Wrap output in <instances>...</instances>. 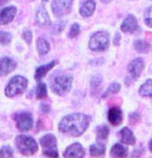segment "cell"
I'll return each instance as SVG.
<instances>
[{"instance_id":"10","label":"cell","mask_w":152,"mask_h":158,"mask_svg":"<svg viewBox=\"0 0 152 158\" xmlns=\"http://www.w3.org/2000/svg\"><path fill=\"white\" fill-rule=\"evenodd\" d=\"M85 150L79 143L70 145L64 152V157H84Z\"/></svg>"},{"instance_id":"36","label":"cell","mask_w":152,"mask_h":158,"mask_svg":"<svg viewBox=\"0 0 152 158\" xmlns=\"http://www.w3.org/2000/svg\"><path fill=\"white\" fill-rule=\"evenodd\" d=\"M119 40H120V35L119 34H116V38H115V44H117V41H119Z\"/></svg>"},{"instance_id":"8","label":"cell","mask_w":152,"mask_h":158,"mask_svg":"<svg viewBox=\"0 0 152 158\" xmlns=\"http://www.w3.org/2000/svg\"><path fill=\"white\" fill-rule=\"evenodd\" d=\"M17 8L15 6H8L0 11V25H6L11 23L16 16Z\"/></svg>"},{"instance_id":"25","label":"cell","mask_w":152,"mask_h":158,"mask_svg":"<svg viewBox=\"0 0 152 158\" xmlns=\"http://www.w3.org/2000/svg\"><path fill=\"white\" fill-rule=\"evenodd\" d=\"M109 132H110L109 127L106 126V125H103V126H100L97 129V138L99 139H106L108 138Z\"/></svg>"},{"instance_id":"11","label":"cell","mask_w":152,"mask_h":158,"mask_svg":"<svg viewBox=\"0 0 152 158\" xmlns=\"http://www.w3.org/2000/svg\"><path fill=\"white\" fill-rule=\"evenodd\" d=\"M16 62L11 58H2L0 60V76H6L16 68Z\"/></svg>"},{"instance_id":"4","label":"cell","mask_w":152,"mask_h":158,"mask_svg":"<svg viewBox=\"0 0 152 158\" xmlns=\"http://www.w3.org/2000/svg\"><path fill=\"white\" fill-rule=\"evenodd\" d=\"M89 48L94 52H101L109 48V37L106 32H96L89 41Z\"/></svg>"},{"instance_id":"13","label":"cell","mask_w":152,"mask_h":158,"mask_svg":"<svg viewBox=\"0 0 152 158\" xmlns=\"http://www.w3.org/2000/svg\"><path fill=\"white\" fill-rule=\"evenodd\" d=\"M36 24L40 26H48L51 24L50 17L48 15L46 8L44 7V5L40 7V10H38L36 14Z\"/></svg>"},{"instance_id":"35","label":"cell","mask_w":152,"mask_h":158,"mask_svg":"<svg viewBox=\"0 0 152 158\" xmlns=\"http://www.w3.org/2000/svg\"><path fill=\"white\" fill-rule=\"evenodd\" d=\"M139 118H140V116L137 114V113H133V114L130 115V122H132L133 124H135L136 122L139 120Z\"/></svg>"},{"instance_id":"32","label":"cell","mask_w":152,"mask_h":158,"mask_svg":"<svg viewBox=\"0 0 152 158\" xmlns=\"http://www.w3.org/2000/svg\"><path fill=\"white\" fill-rule=\"evenodd\" d=\"M44 154L49 157H58V153L56 149H46L44 151Z\"/></svg>"},{"instance_id":"31","label":"cell","mask_w":152,"mask_h":158,"mask_svg":"<svg viewBox=\"0 0 152 158\" xmlns=\"http://www.w3.org/2000/svg\"><path fill=\"white\" fill-rule=\"evenodd\" d=\"M65 27V22H58L56 25L54 26V28H53L52 32L54 34H59L60 32L63 30V28Z\"/></svg>"},{"instance_id":"30","label":"cell","mask_w":152,"mask_h":158,"mask_svg":"<svg viewBox=\"0 0 152 158\" xmlns=\"http://www.w3.org/2000/svg\"><path fill=\"white\" fill-rule=\"evenodd\" d=\"M80 33V26L78 24H74L73 26H71L70 28V37H76L78 36Z\"/></svg>"},{"instance_id":"23","label":"cell","mask_w":152,"mask_h":158,"mask_svg":"<svg viewBox=\"0 0 152 158\" xmlns=\"http://www.w3.org/2000/svg\"><path fill=\"white\" fill-rule=\"evenodd\" d=\"M149 44L144 40H137L135 43V49L140 53H146L149 50Z\"/></svg>"},{"instance_id":"2","label":"cell","mask_w":152,"mask_h":158,"mask_svg":"<svg viewBox=\"0 0 152 158\" xmlns=\"http://www.w3.org/2000/svg\"><path fill=\"white\" fill-rule=\"evenodd\" d=\"M16 144L19 151L26 156H30L37 152L38 145L31 136L28 135H19L16 139Z\"/></svg>"},{"instance_id":"17","label":"cell","mask_w":152,"mask_h":158,"mask_svg":"<svg viewBox=\"0 0 152 158\" xmlns=\"http://www.w3.org/2000/svg\"><path fill=\"white\" fill-rule=\"evenodd\" d=\"M56 64H57V62H56V61H52V62H50L49 64H46V65H43V66H40L36 69V71H35V79H36V80L43 79V77L46 76V74L49 73V71L52 69V68L54 67Z\"/></svg>"},{"instance_id":"26","label":"cell","mask_w":152,"mask_h":158,"mask_svg":"<svg viewBox=\"0 0 152 158\" xmlns=\"http://www.w3.org/2000/svg\"><path fill=\"white\" fill-rule=\"evenodd\" d=\"M119 90H120V85H119L118 83H113V84L107 89V91L105 92V94L103 95V97L105 98V97L109 96V95H111V94L117 93Z\"/></svg>"},{"instance_id":"37","label":"cell","mask_w":152,"mask_h":158,"mask_svg":"<svg viewBox=\"0 0 152 158\" xmlns=\"http://www.w3.org/2000/svg\"><path fill=\"white\" fill-rule=\"evenodd\" d=\"M8 1V0H0V6H2L4 3H6V2Z\"/></svg>"},{"instance_id":"5","label":"cell","mask_w":152,"mask_h":158,"mask_svg":"<svg viewBox=\"0 0 152 158\" xmlns=\"http://www.w3.org/2000/svg\"><path fill=\"white\" fill-rule=\"evenodd\" d=\"M71 82H73V80H71L70 77H66V76L57 77L52 82V90L56 94L63 95L70 90Z\"/></svg>"},{"instance_id":"33","label":"cell","mask_w":152,"mask_h":158,"mask_svg":"<svg viewBox=\"0 0 152 158\" xmlns=\"http://www.w3.org/2000/svg\"><path fill=\"white\" fill-rule=\"evenodd\" d=\"M23 38L26 40V43L27 44H30L31 40H32V33L30 31H25L23 33Z\"/></svg>"},{"instance_id":"28","label":"cell","mask_w":152,"mask_h":158,"mask_svg":"<svg viewBox=\"0 0 152 158\" xmlns=\"http://www.w3.org/2000/svg\"><path fill=\"white\" fill-rule=\"evenodd\" d=\"M144 19H145V23L147 24V26L152 28V6L148 7L147 10H146L144 14Z\"/></svg>"},{"instance_id":"6","label":"cell","mask_w":152,"mask_h":158,"mask_svg":"<svg viewBox=\"0 0 152 158\" xmlns=\"http://www.w3.org/2000/svg\"><path fill=\"white\" fill-rule=\"evenodd\" d=\"M73 0H53L52 10L56 17L60 18L70 11Z\"/></svg>"},{"instance_id":"7","label":"cell","mask_w":152,"mask_h":158,"mask_svg":"<svg viewBox=\"0 0 152 158\" xmlns=\"http://www.w3.org/2000/svg\"><path fill=\"white\" fill-rule=\"evenodd\" d=\"M17 127L20 131H28L31 129L33 119L29 113H21L16 117Z\"/></svg>"},{"instance_id":"24","label":"cell","mask_w":152,"mask_h":158,"mask_svg":"<svg viewBox=\"0 0 152 158\" xmlns=\"http://www.w3.org/2000/svg\"><path fill=\"white\" fill-rule=\"evenodd\" d=\"M47 86L44 83H40L36 89V97L38 99H43V98L47 97Z\"/></svg>"},{"instance_id":"15","label":"cell","mask_w":152,"mask_h":158,"mask_svg":"<svg viewBox=\"0 0 152 158\" xmlns=\"http://www.w3.org/2000/svg\"><path fill=\"white\" fill-rule=\"evenodd\" d=\"M40 144L44 149H56L57 139L53 135H46L40 139Z\"/></svg>"},{"instance_id":"39","label":"cell","mask_w":152,"mask_h":158,"mask_svg":"<svg viewBox=\"0 0 152 158\" xmlns=\"http://www.w3.org/2000/svg\"><path fill=\"white\" fill-rule=\"evenodd\" d=\"M150 150H151V152H152V141H151V143H150Z\"/></svg>"},{"instance_id":"12","label":"cell","mask_w":152,"mask_h":158,"mask_svg":"<svg viewBox=\"0 0 152 158\" xmlns=\"http://www.w3.org/2000/svg\"><path fill=\"white\" fill-rule=\"evenodd\" d=\"M143 68H144V62H143L141 58L135 59V60L129 65V73L132 74V77H135V79H137V77H139L141 76Z\"/></svg>"},{"instance_id":"20","label":"cell","mask_w":152,"mask_h":158,"mask_svg":"<svg viewBox=\"0 0 152 158\" xmlns=\"http://www.w3.org/2000/svg\"><path fill=\"white\" fill-rule=\"evenodd\" d=\"M111 155L113 157H125L127 156V149L120 144L113 146L111 149Z\"/></svg>"},{"instance_id":"21","label":"cell","mask_w":152,"mask_h":158,"mask_svg":"<svg viewBox=\"0 0 152 158\" xmlns=\"http://www.w3.org/2000/svg\"><path fill=\"white\" fill-rule=\"evenodd\" d=\"M140 94L143 96L152 97V81L148 80L144 85H142V87L140 88Z\"/></svg>"},{"instance_id":"27","label":"cell","mask_w":152,"mask_h":158,"mask_svg":"<svg viewBox=\"0 0 152 158\" xmlns=\"http://www.w3.org/2000/svg\"><path fill=\"white\" fill-rule=\"evenodd\" d=\"M11 40V35L8 32L0 31V44H8Z\"/></svg>"},{"instance_id":"14","label":"cell","mask_w":152,"mask_h":158,"mask_svg":"<svg viewBox=\"0 0 152 158\" xmlns=\"http://www.w3.org/2000/svg\"><path fill=\"white\" fill-rule=\"evenodd\" d=\"M108 118L112 125H119L122 122V112L118 108H112L109 111Z\"/></svg>"},{"instance_id":"38","label":"cell","mask_w":152,"mask_h":158,"mask_svg":"<svg viewBox=\"0 0 152 158\" xmlns=\"http://www.w3.org/2000/svg\"><path fill=\"white\" fill-rule=\"evenodd\" d=\"M110 1H111V0H103V2H105V3H108Z\"/></svg>"},{"instance_id":"1","label":"cell","mask_w":152,"mask_h":158,"mask_svg":"<svg viewBox=\"0 0 152 158\" xmlns=\"http://www.w3.org/2000/svg\"><path fill=\"white\" fill-rule=\"evenodd\" d=\"M89 125V118L83 114H73L64 117L59 123V130L70 133L73 136H80Z\"/></svg>"},{"instance_id":"9","label":"cell","mask_w":152,"mask_h":158,"mask_svg":"<svg viewBox=\"0 0 152 158\" xmlns=\"http://www.w3.org/2000/svg\"><path fill=\"white\" fill-rule=\"evenodd\" d=\"M138 22H137L136 18L132 15L127 16L121 25V30L123 32H129V33H133L138 30Z\"/></svg>"},{"instance_id":"19","label":"cell","mask_w":152,"mask_h":158,"mask_svg":"<svg viewBox=\"0 0 152 158\" xmlns=\"http://www.w3.org/2000/svg\"><path fill=\"white\" fill-rule=\"evenodd\" d=\"M36 48L37 52L40 56L46 55L48 52L50 51V44L49 43L44 40V38H38L36 41Z\"/></svg>"},{"instance_id":"34","label":"cell","mask_w":152,"mask_h":158,"mask_svg":"<svg viewBox=\"0 0 152 158\" xmlns=\"http://www.w3.org/2000/svg\"><path fill=\"white\" fill-rule=\"evenodd\" d=\"M100 82H101V79L99 77H95L92 79V81H91V84H92V87H98L100 84Z\"/></svg>"},{"instance_id":"18","label":"cell","mask_w":152,"mask_h":158,"mask_svg":"<svg viewBox=\"0 0 152 158\" xmlns=\"http://www.w3.org/2000/svg\"><path fill=\"white\" fill-rule=\"evenodd\" d=\"M95 10V2L93 0H89V1L85 2L84 4L82 5L81 10H80V14L82 15L83 17H90L93 11Z\"/></svg>"},{"instance_id":"3","label":"cell","mask_w":152,"mask_h":158,"mask_svg":"<svg viewBox=\"0 0 152 158\" xmlns=\"http://www.w3.org/2000/svg\"><path fill=\"white\" fill-rule=\"evenodd\" d=\"M26 88H27V80L21 76H17L14 77L8 83L5 89V94L8 97H13L15 95L22 93Z\"/></svg>"},{"instance_id":"29","label":"cell","mask_w":152,"mask_h":158,"mask_svg":"<svg viewBox=\"0 0 152 158\" xmlns=\"http://www.w3.org/2000/svg\"><path fill=\"white\" fill-rule=\"evenodd\" d=\"M13 150L6 146V147H3L0 150V157H13Z\"/></svg>"},{"instance_id":"16","label":"cell","mask_w":152,"mask_h":158,"mask_svg":"<svg viewBox=\"0 0 152 158\" xmlns=\"http://www.w3.org/2000/svg\"><path fill=\"white\" fill-rule=\"evenodd\" d=\"M120 135H121V142L123 144L127 145H133L136 143L135 135H133V131L127 127H124L123 129L120 131Z\"/></svg>"},{"instance_id":"22","label":"cell","mask_w":152,"mask_h":158,"mask_svg":"<svg viewBox=\"0 0 152 158\" xmlns=\"http://www.w3.org/2000/svg\"><path fill=\"white\" fill-rule=\"evenodd\" d=\"M106 147L101 144H93L90 147V153L92 156H101L105 154Z\"/></svg>"}]
</instances>
